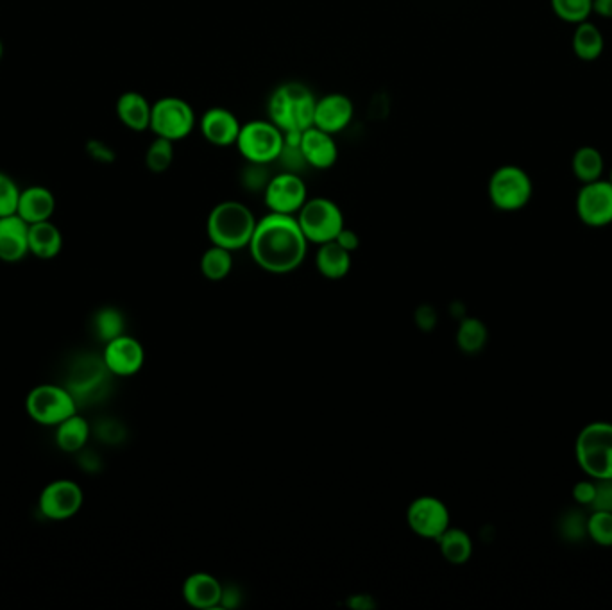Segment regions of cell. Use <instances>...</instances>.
<instances>
[{
	"label": "cell",
	"instance_id": "3957f363",
	"mask_svg": "<svg viewBox=\"0 0 612 610\" xmlns=\"http://www.w3.org/2000/svg\"><path fill=\"white\" fill-rule=\"evenodd\" d=\"M255 213L240 201H222L213 206L206 221V233L213 246L228 251H240L249 247L256 228Z\"/></svg>",
	"mask_w": 612,
	"mask_h": 610
},
{
	"label": "cell",
	"instance_id": "d6986e66",
	"mask_svg": "<svg viewBox=\"0 0 612 610\" xmlns=\"http://www.w3.org/2000/svg\"><path fill=\"white\" fill-rule=\"evenodd\" d=\"M27 255H29V224L18 215L0 217V262H22Z\"/></svg>",
	"mask_w": 612,
	"mask_h": 610
},
{
	"label": "cell",
	"instance_id": "f1b7e54d",
	"mask_svg": "<svg viewBox=\"0 0 612 610\" xmlns=\"http://www.w3.org/2000/svg\"><path fill=\"white\" fill-rule=\"evenodd\" d=\"M92 330H94L95 337L101 340L102 344L117 339V337L126 333L124 314L120 312L119 308L104 306V308L95 312Z\"/></svg>",
	"mask_w": 612,
	"mask_h": 610
},
{
	"label": "cell",
	"instance_id": "d590c367",
	"mask_svg": "<svg viewBox=\"0 0 612 610\" xmlns=\"http://www.w3.org/2000/svg\"><path fill=\"white\" fill-rule=\"evenodd\" d=\"M22 190L17 181L6 172H0V217L17 215L18 201Z\"/></svg>",
	"mask_w": 612,
	"mask_h": 610
},
{
	"label": "cell",
	"instance_id": "f6af8a7d",
	"mask_svg": "<svg viewBox=\"0 0 612 610\" xmlns=\"http://www.w3.org/2000/svg\"><path fill=\"white\" fill-rule=\"evenodd\" d=\"M2 56H4V43L0 40V61H2Z\"/></svg>",
	"mask_w": 612,
	"mask_h": 610
},
{
	"label": "cell",
	"instance_id": "6da1fadb",
	"mask_svg": "<svg viewBox=\"0 0 612 610\" xmlns=\"http://www.w3.org/2000/svg\"><path fill=\"white\" fill-rule=\"evenodd\" d=\"M308 244L296 215L269 212L256 222L249 251L260 269L289 274L305 262Z\"/></svg>",
	"mask_w": 612,
	"mask_h": 610
},
{
	"label": "cell",
	"instance_id": "52a82bcc",
	"mask_svg": "<svg viewBox=\"0 0 612 610\" xmlns=\"http://www.w3.org/2000/svg\"><path fill=\"white\" fill-rule=\"evenodd\" d=\"M489 201L500 212H519L523 210L534 194L532 179L527 170L518 165H503L494 170L487 185Z\"/></svg>",
	"mask_w": 612,
	"mask_h": 610
},
{
	"label": "cell",
	"instance_id": "d4e9b609",
	"mask_svg": "<svg viewBox=\"0 0 612 610\" xmlns=\"http://www.w3.org/2000/svg\"><path fill=\"white\" fill-rule=\"evenodd\" d=\"M315 265L324 278L340 280L351 269V253L332 240L319 246V251L315 255Z\"/></svg>",
	"mask_w": 612,
	"mask_h": 610
},
{
	"label": "cell",
	"instance_id": "5bb4252c",
	"mask_svg": "<svg viewBox=\"0 0 612 610\" xmlns=\"http://www.w3.org/2000/svg\"><path fill=\"white\" fill-rule=\"evenodd\" d=\"M407 521L414 534L437 541L451 526L450 510L435 496H421L410 503Z\"/></svg>",
	"mask_w": 612,
	"mask_h": 610
},
{
	"label": "cell",
	"instance_id": "44dd1931",
	"mask_svg": "<svg viewBox=\"0 0 612 610\" xmlns=\"http://www.w3.org/2000/svg\"><path fill=\"white\" fill-rule=\"evenodd\" d=\"M115 113L124 128L131 129L135 133H144L151 128L153 104L147 101L145 95L131 90V92H124L117 99Z\"/></svg>",
	"mask_w": 612,
	"mask_h": 610
},
{
	"label": "cell",
	"instance_id": "e575fe53",
	"mask_svg": "<svg viewBox=\"0 0 612 610\" xmlns=\"http://www.w3.org/2000/svg\"><path fill=\"white\" fill-rule=\"evenodd\" d=\"M587 539L604 548L612 546V512L591 510L587 517Z\"/></svg>",
	"mask_w": 612,
	"mask_h": 610
},
{
	"label": "cell",
	"instance_id": "30bf717a",
	"mask_svg": "<svg viewBox=\"0 0 612 610\" xmlns=\"http://www.w3.org/2000/svg\"><path fill=\"white\" fill-rule=\"evenodd\" d=\"M85 503V492L79 483L60 478L47 483L38 498V510L49 521H67L79 514Z\"/></svg>",
	"mask_w": 612,
	"mask_h": 610
},
{
	"label": "cell",
	"instance_id": "5b68a950",
	"mask_svg": "<svg viewBox=\"0 0 612 610\" xmlns=\"http://www.w3.org/2000/svg\"><path fill=\"white\" fill-rule=\"evenodd\" d=\"M235 147L247 163L269 167L280 160L285 147V133L269 119L249 120L242 124Z\"/></svg>",
	"mask_w": 612,
	"mask_h": 610
},
{
	"label": "cell",
	"instance_id": "bcb514c9",
	"mask_svg": "<svg viewBox=\"0 0 612 610\" xmlns=\"http://www.w3.org/2000/svg\"><path fill=\"white\" fill-rule=\"evenodd\" d=\"M609 181H611L612 183V170H611V174H609Z\"/></svg>",
	"mask_w": 612,
	"mask_h": 610
},
{
	"label": "cell",
	"instance_id": "7bdbcfd3",
	"mask_svg": "<svg viewBox=\"0 0 612 610\" xmlns=\"http://www.w3.org/2000/svg\"><path fill=\"white\" fill-rule=\"evenodd\" d=\"M348 605L351 609L371 610L376 607V602H374L373 596H369V594H357V596L349 598Z\"/></svg>",
	"mask_w": 612,
	"mask_h": 610
},
{
	"label": "cell",
	"instance_id": "cb8c5ba5",
	"mask_svg": "<svg viewBox=\"0 0 612 610\" xmlns=\"http://www.w3.org/2000/svg\"><path fill=\"white\" fill-rule=\"evenodd\" d=\"M54 442L63 453H81L90 441L92 428L85 417L74 414L54 428Z\"/></svg>",
	"mask_w": 612,
	"mask_h": 610
},
{
	"label": "cell",
	"instance_id": "9c48e42d",
	"mask_svg": "<svg viewBox=\"0 0 612 610\" xmlns=\"http://www.w3.org/2000/svg\"><path fill=\"white\" fill-rule=\"evenodd\" d=\"M196 126V111L185 99L170 95V97H162L153 102L149 131H153L154 136L165 138L176 144L192 135Z\"/></svg>",
	"mask_w": 612,
	"mask_h": 610
},
{
	"label": "cell",
	"instance_id": "ac0fdd59",
	"mask_svg": "<svg viewBox=\"0 0 612 610\" xmlns=\"http://www.w3.org/2000/svg\"><path fill=\"white\" fill-rule=\"evenodd\" d=\"M299 151L303 154L306 165L312 169H332L339 160V145H337L335 135L326 133L315 126L303 131Z\"/></svg>",
	"mask_w": 612,
	"mask_h": 610
},
{
	"label": "cell",
	"instance_id": "60d3db41",
	"mask_svg": "<svg viewBox=\"0 0 612 610\" xmlns=\"http://www.w3.org/2000/svg\"><path fill=\"white\" fill-rule=\"evenodd\" d=\"M240 600H242V594L238 591V587H224V591H222V600L221 605L224 609H237L238 605H240Z\"/></svg>",
	"mask_w": 612,
	"mask_h": 610
},
{
	"label": "cell",
	"instance_id": "ffe728a7",
	"mask_svg": "<svg viewBox=\"0 0 612 610\" xmlns=\"http://www.w3.org/2000/svg\"><path fill=\"white\" fill-rule=\"evenodd\" d=\"M224 585L210 573H194L183 584L185 602L199 610L221 607Z\"/></svg>",
	"mask_w": 612,
	"mask_h": 610
},
{
	"label": "cell",
	"instance_id": "e0dca14e",
	"mask_svg": "<svg viewBox=\"0 0 612 610\" xmlns=\"http://www.w3.org/2000/svg\"><path fill=\"white\" fill-rule=\"evenodd\" d=\"M355 119V104L344 94H326L317 99L314 113L315 128L339 135L351 126Z\"/></svg>",
	"mask_w": 612,
	"mask_h": 610
},
{
	"label": "cell",
	"instance_id": "7402d4cb",
	"mask_svg": "<svg viewBox=\"0 0 612 610\" xmlns=\"http://www.w3.org/2000/svg\"><path fill=\"white\" fill-rule=\"evenodd\" d=\"M54 212H56V197L49 188L34 185L22 190L17 215L27 224L51 221Z\"/></svg>",
	"mask_w": 612,
	"mask_h": 610
},
{
	"label": "cell",
	"instance_id": "ab89813d",
	"mask_svg": "<svg viewBox=\"0 0 612 610\" xmlns=\"http://www.w3.org/2000/svg\"><path fill=\"white\" fill-rule=\"evenodd\" d=\"M335 242L339 244V246L344 247L346 251L349 253H355L357 251L358 246H360V237H358L357 233L353 231V229L346 228L340 231L339 237L335 238Z\"/></svg>",
	"mask_w": 612,
	"mask_h": 610
},
{
	"label": "cell",
	"instance_id": "277c9868",
	"mask_svg": "<svg viewBox=\"0 0 612 610\" xmlns=\"http://www.w3.org/2000/svg\"><path fill=\"white\" fill-rule=\"evenodd\" d=\"M575 458L582 473L591 480H611L612 423L596 421L586 424L575 441Z\"/></svg>",
	"mask_w": 612,
	"mask_h": 610
},
{
	"label": "cell",
	"instance_id": "74e56055",
	"mask_svg": "<svg viewBox=\"0 0 612 610\" xmlns=\"http://www.w3.org/2000/svg\"><path fill=\"white\" fill-rule=\"evenodd\" d=\"M595 482V500L589 509L612 512V478L611 480H595Z\"/></svg>",
	"mask_w": 612,
	"mask_h": 610
},
{
	"label": "cell",
	"instance_id": "7a4b0ae2",
	"mask_svg": "<svg viewBox=\"0 0 612 610\" xmlns=\"http://www.w3.org/2000/svg\"><path fill=\"white\" fill-rule=\"evenodd\" d=\"M314 92L298 81L276 86L267 102V115L283 133H303L314 126Z\"/></svg>",
	"mask_w": 612,
	"mask_h": 610
},
{
	"label": "cell",
	"instance_id": "7c38bea8",
	"mask_svg": "<svg viewBox=\"0 0 612 610\" xmlns=\"http://www.w3.org/2000/svg\"><path fill=\"white\" fill-rule=\"evenodd\" d=\"M264 201L269 212L298 215L303 204L308 201L305 179L301 178L298 172L290 170L271 176L264 188Z\"/></svg>",
	"mask_w": 612,
	"mask_h": 610
},
{
	"label": "cell",
	"instance_id": "836d02e7",
	"mask_svg": "<svg viewBox=\"0 0 612 610\" xmlns=\"http://www.w3.org/2000/svg\"><path fill=\"white\" fill-rule=\"evenodd\" d=\"M555 17L577 26L593 13V0H550Z\"/></svg>",
	"mask_w": 612,
	"mask_h": 610
},
{
	"label": "cell",
	"instance_id": "83f0119b",
	"mask_svg": "<svg viewBox=\"0 0 612 610\" xmlns=\"http://www.w3.org/2000/svg\"><path fill=\"white\" fill-rule=\"evenodd\" d=\"M441 548L442 557L450 564H466L473 555V541L468 532L460 528H448L444 534L437 539Z\"/></svg>",
	"mask_w": 612,
	"mask_h": 610
},
{
	"label": "cell",
	"instance_id": "4fadbf2b",
	"mask_svg": "<svg viewBox=\"0 0 612 610\" xmlns=\"http://www.w3.org/2000/svg\"><path fill=\"white\" fill-rule=\"evenodd\" d=\"M578 219L587 228H607L612 224V183L596 179L580 188L575 201Z\"/></svg>",
	"mask_w": 612,
	"mask_h": 610
},
{
	"label": "cell",
	"instance_id": "ee69618b",
	"mask_svg": "<svg viewBox=\"0 0 612 610\" xmlns=\"http://www.w3.org/2000/svg\"><path fill=\"white\" fill-rule=\"evenodd\" d=\"M593 13L602 18H612V0H593Z\"/></svg>",
	"mask_w": 612,
	"mask_h": 610
},
{
	"label": "cell",
	"instance_id": "4316f807",
	"mask_svg": "<svg viewBox=\"0 0 612 610\" xmlns=\"http://www.w3.org/2000/svg\"><path fill=\"white\" fill-rule=\"evenodd\" d=\"M604 167V156L596 147H591V145H584V147L577 149L573 154V160H571V170L582 185L596 181V179H602Z\"/></svg>",
	"mask_w": 612,
	"mask_h": 610
},
{
	"label": "cell",
	"instance_id": "8d00e7d4",
	"mask_svg": "<svg viewBox=\"0 0 612 610\" xmlns=\"http://www.w3.org/2000/svg\"><path fill=\"white\" fill-rule=\"evenodd\" d=\"M242 179H244V187H246L247 190H253V192L262 190V192H264V188L267 187V183H269L271 176H267V165L247 163V169L244 170Z\"/></svg>",
	"mask_w": 612,
	"mask_h": 610
},
{
	"label": "cell",
	"instance_id": "b9f144b4",
	"mask_svg": "<svg viewBox=\"0 0 612 610\" xmlns=\"http://www.w3.org/2000/svg\"><path fill=\"white\" fill-rule=\"evenodd\" d=\"M435 322H437V315H435L434 310L432 308H419L417 310V324H419V328H423V330H432L435 326Z\"/></svg>",
	"mask_w": 612,
	"mask_h": 610
},
{
	"label": "cell",
	"instance_id": "f546056e",
	"mask_svg": "<svg viewBox=\"0 0 612 610\" xmlns=\"http://www.w3.org/2000/svg\"><path fill=\"white\" fill-rule=\"evenodd\" d=\"M487 339H489V331L480 319L466 317L460 321L459 330H457V344L462 353L466 355L480 353L485 348Z\"/></svg>",
	"mask_w": 612,
	"mask_h": 610
},
{
	"label": "cell",
	"instance_id": "ba28073f",
	"mask_svg": "<svg viewBox=\"0 0 612 610\" xmlns=\"http://www.w3.org/2000/svg\"><path fill=\"white\" fill-rule=\"evenodd\" d=\"M296 219L305 233L306 240L317 246L332 242L344 229V213L339 204L328 197L308 199Z\"/></svg>",
	"mask_w": 612,
	"mask_h": 610
},
{
	"label": "cell",
	"instance_id": "d6a6232c",
	"mask_svg": "<svg viewBox=\"0 0 612 610\" xmlns=\"http://www.w3.org/2000/svg\"><path fill=\"white\" fill-rule=\"evenodd\" d=\"M587 514L582 509L566 510L559 519V535L566 543L578 544L587 539Z\"/></svg>",
	"mask_w": 612,
	"mask_h": 610
},
{
	"label": "cell",
	"instance_id": "603a6c76",
	"mask_svg": "<svg viewBox=\"0 0 612 610\" xmlns=\"http://www.w3.org/2000/svg\"><path fill=\"white\" fill-rule=\"evenodd\" d=\"M63 249V235L52 221L29 224V255L38 260H52Z\"/></svg>",
	"mask_w": 612,
	"mask_h": 610
},
{
	"label": "cell",
	"instance_id": "2e32d148",
	"mask_svg": "<svg viewBox=\"0 0 612 610\" xmlns=\"http://www.w3.org/2000/svg\"><path fill=\"white\" fill-rule=\"evenodd\" d=\"M197 126L208 144L221 149L237 144L238 133L242 128L237 115L221 106L204 111L201 119L197 120Z\"/></svg>",
	"mask_w": 612,
	"mask_h": 610
},
{
	"label": "cell",
	"instance_id": "8fae6325",
	"mask_svg": "<svg viewBox=\"0 0 612 610\" xmlns=\"http://www.w3.org/2000/svg\"><path fill=\"white\" fill-rule=\"evenodd\" d=\"M110 376H113V374L108 371V367L102 362V356L101 358L85 356V358L77 360L72 367L65 387L70 390V394L74 396L79 407L90 405V403H94L101 396H104Z\"/></svg>",
	"mask_w": 612,
	"mask_h": 610
},
{
	"label": "cell",
	"instance_id": "8992f818",
	"mask_svg": "<svg viewBox=\"0 0 612 610\" xmlns=\"http://www.w3.org/2000/svg\"><path fill=\"white\" fill-rule=\"evenodd\" d=\"M26 412L34 423L56 428L65 419L77 414L79 405L65 385L42 383L27 394Z\"/></svg>",
	"mask_w": 612,
	"mask_h": 610
},
{
	"label": "cell",
	"instance_id": "1f68e13d",
	"mask_svg": "<svg viewBox=\"0 0 612 610\" xmlns=\"http://www.w3.org/2000/svg\"><path fill=\"white\" fill-rule=\"evenodd\" d=\"M174 154V142L156 136L145 151V167L153 174H163L174 163Z\"/></svg>",
	"mask_w": 612,
	"mask_h": 610
},
{
	"label": "cell",
	"instance_id": "f35d334b",
	"mask_svg": "<svg viewBox=\"0 0 612 610\" xmlns=\"http://www.w3.org/2000/svg\"><path fill=\"white\" fill-rule=\"evenodd\" d=\"M596 482L595 480H582L575 483L573 487V500L577 501L580 507H591V503L595 500Z\"/></svg>",
	"mask_w": 612,
	"mask_h": 610
},
{
	"label": "cell",
	"instance_id": "9a60e30c",
	"mask_svg": "<svg viewBox=\"0 0 612 610\" xmlns=\"http://www.w3.org/2000/svg\"><path fill=\"white\" fill-rule=\"evenodd\" d=\"M102 362L113 376H119V378L135 376L144 367V346L135 337H129L124 333L117 339L104 344Z\"/></svg>",
	"mask_w": 612,
	"mask_h": 610
},
{
	"label": "cell",
	"instance_id": "484cf974",
	"mask_svg": "<svg viewBox=\"0 0 612 610\" xmlns=\"http://www.w3.org/2000/svg\"><path fill=\"white\" fill-rule=\"evenodd\" d=\"M571 45H573V52L578 60L595 61L604 52V34L600 33V29L595 24L586 20V22L577 24V29L571 38Z\"/></svg>",
	"mask_w": 612,
	"mask_h": 610
},
{
	"label": "cell",
	"instance_id": "4dcf8cb0",
	"mask_svg": "<svg viewBox=\"0 0 612 610\" xmlns=\"http://www.w3.org/2000/svg\"><path fill=\"white\" fill-rule=\"evenodd\" d=\"M201 272L210 281L226 280L233 269V255L224 247L213 246L204 251L201 256Z\"/></svg>",
	"mask_w": 612,
	"mask_h": 610
}]
</instances>
